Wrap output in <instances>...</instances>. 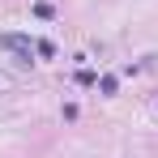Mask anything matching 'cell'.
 <instances>
[{
	"mask_svg": "<svg viewBox=\"0 0 158 158\" xmlns=\"http://www.w3.org/2000/svg\"><path fill=\"white\" fill-rule=\"evenodd\" d=\"M0 47L17 56V64H30V56H34V43H30L26 34H0Z\"/></svg>",
	"mask_w": 158,
	"mask_h": 158,
	"instance_id": "1",
	"label": "cell"
},
{
	"mask_svg": "<svg viewBox=\"0 0 158 158\" xmlns=\"http://www.w3.org/2000/svg\"><path fill=\"white\" fill-rule=\"evenodd\" d=\"M34 52H39V56H56V43H52V39H39Z\"/></svg>",
	"mask_w": 158,
	"mask_h": 158,
	"instance_id": "2",
	"label": "cell"
}]
</instances>
